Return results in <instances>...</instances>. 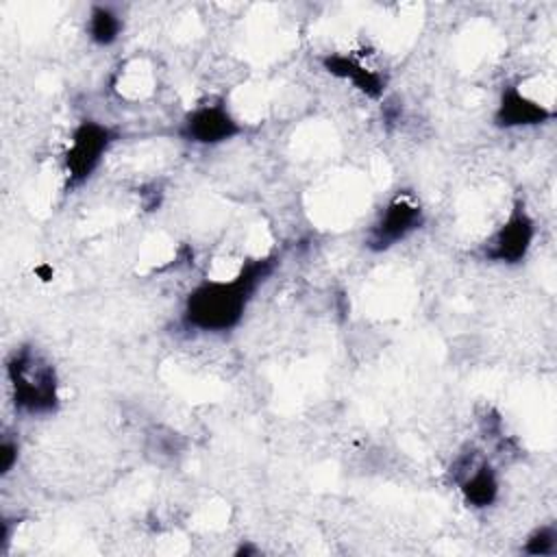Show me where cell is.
Returning a JSON list of instances; mask_svg holds the SVG:
<instances>
[{
	"label": "cell",
	"mask_w": 557,
	"mask_h": 557,
	"mask_svg": "<svg viewBox=\"0 0 557 557\" xmlns=\"http://www.w3.org/2000/svg\"><path fill=\"white\" fill-rule=\"evenodd\" d=\"M535 239V222L518 202L500 228L483 244V259L505 265H516L527 259Z\"/></svg>",
	"instance_id": "cell-5"
},
{
	"label": "cell",
	"mask_w": 557,
	"mask_h": 557,
	"mask_svg": "<svg viewBox=\"0 0 557 557\" xmlns=\"http://www.w3.org/2000/svg\"><path fill=\"white\" fill-rule=\"evenodd\" d=\"M276 255L246 261L237 274L226 278L202 281L189 292L183 307V324L198 333H226L235 329L259 285L274 272Z\"/></svg>",
	"instance_id": "cell-1"
},
{
	"label": "cell",
	"mask_w": 557,
	"mask_h": 557,
	"mask_svg": "<svg viewBox=\"0 0 557 557\" xmlns=\"http://www.w3.org/2000/svg\"><path fill=\"white\" fill-rule=\"evenodd\" d=\"M11 522H13V520H9V518H2V520H0V553H4L7 546L11 544V535H13Z\"/></svg>",
	"instance_id": "cell-13"
},
{
	"label": "cell",
	"mask_w": 557,
	"mask_h": 557,
	"mask_svg": "<svg viewBox=\"0 0 557 557\" xmlns=\"http://www.w3.org/2000/svg\"><path fill=\"white\" fill-rule=\"evenodd\" d=\"M522 550L527 555H555L557 553V531H555V527L548 524V527L535 529L527 537Z\"/></svg>",
	"instance_id": "cell-11"
},
{
	"label": "cell",
	"mask_w": 557,
	"mask_h": 557,
	"mask_svg": "<svg viewBox=\"0 0 557 557\" xmlns=\"http://www.w3.org/2000/svg\"><path fill=\"white\" fill-rule=\"evenodd\" d=\"M424 224V211L411 191H398L381 209L379 218L366 235V246L372 252H383L405 242Z\"/></svg>",
	"instance_id": "cell-4"
},
{
	"label": "cell",
	"mask_w": 557,
	"mask_h": 557,
	"mask_svg": "<svg viewBox=\"0 0 557 557\" xmlns=\"http://www.w3.org/2000/svg\"><path fill=\"white\" fill-rule=\"evenodd\" d=\"M115 141V133L96 120H81L72 135L67 150L63 154V170L67 178V189L81 187L102 163L111 144Z\"/></svg>",
	"instance_id": "cell-3"
},
{
	"label": "cell",
	"mask_w": 557,
	"mask_h": 557,
	"mask_svg": "<svg viewBox=\"0 0 557 557\" xmlns=\"http://www.w3.org/2000/svg\"><path fill=\"white\" fill-rule=\"evenodd\" d=\"M122 17L104 4L91 7L89 17H87V37L96 44V46H111L120 39L122 35Z\"/></svg>",
	"instance_id": "cell-10"
},
{
	"label": "cell",
	"mask_w": 557,
	"mask_h": 557,
	"mask_svg": "<svg viewBox=\"0 0 557 557\" xmlns=\"http://www.w3.org/2000/svg\"><path fill=\"white\" fill-rule=\"evenodd\" d=\"M242 133L239 122L228 113L222 102H207L194 107L181 122L178 135L185 141L200 146H215Z\"/></svg>",
	"instance_id": "cell-7"
},
{
	"label": "cell",
	"mask_w": 557,
	"mask_h": 557,
	"mask_svg": "<svg viewBox=\"0 0 557 557\" xmlns=\"http://www.w3.org/2000/svg\"><path fill=\"white\" fill-rule=\"evenodd\" d=\"M17 455H20V444L15 440H11L9 435L2 437L0 442V474L7 476L13 466L17 463Z\"/></svg>",
	"instance_id": "cell-12"
},
{
	"label": "cell",
	"mask_w": 557,
	"mask_h": 557,
	"mask_svg": "<svg viewBox=\"0 0 557 557\" xmlns=\"http://www.w3.org/2000/svg\"><path fill=\"white\" fill-rule=\"evenodd\" d=\"M450 474H453V481L459 487L463 500L470 507L485 509V507L496 503L498 487H500L496 470L476 450L461 453L453 461Z\"/></svg>",
	"instance_id": "cell-6"
},
{
	"label": "cell",
	"mask_w": 557,
	"mask_h": 557,
	"mask_svg": "<svg viewBox=\"0 0 557 557\" xmlns=\"http://www.w3.org/2000/svg\"><path fill=\"white\" fill-rule=\"evenodd\" d=\"M7 379L20 413L48 416L59 407V376L52 361L35 346H20L7 359Z\"/></svg>",
	"instance_id": "cell-2"
},
{
	"label": "cell",
	"mask_w": 557,
	"mask_h": 557,
	"mask_svg": "<svg viewBox=\"0 0 557 557\" xmlns=\"http://www.w3.org/2000/svg\"><path fill=\"white\" fill-rule=\"evenodd\" d=\"M550 117H553L550 109H546L544 104L522 94L520 87L507 85L500 94V100L494 113V124L500 128H520V126L544 124Z\"/></svg>",
	"instance_id": "cell-8"
},
{
	"label": "cell",
	"mask_w": 557,
	"mask_h": 557,
	"mask_svg": "<svg viewBox=\"0 0 557 557\" xmlns=\"http://www.w3.org/2000/svg\"><path fill=\"white\" fill-rule=\"evenodd\" d=\"M322 65L329 74L342 78V81H348L355 89H359L363 96L372 98V100H379L385 91V76L379 74L376 70L368 67L359 57L355 54H346V52H333V54H326L322 59Z\"/></svg>",
	"instance_id": "cell-9"
}]
</instances>
